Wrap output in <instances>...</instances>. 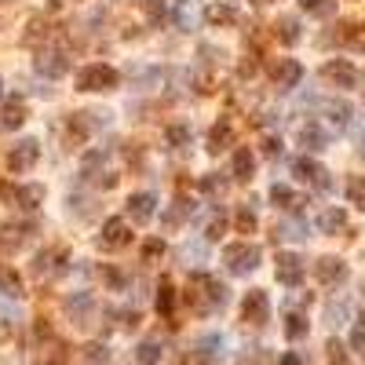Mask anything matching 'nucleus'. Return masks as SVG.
I'll list each match as a JSON object with an SVG mask.
<instances>
[{"mask_svg":"<svg viewBox=\"0 0 365 365\" xmlns=\"http://www.w3.org/2000/svg\"><path fill=\"white\" fill-rule=\"evenodd\" d=\"M33 161H37V143H18V150L8 154V168L11 172H26Z\"/></svg>","mask_w":365,"mask_h":365,"instance_id":"obj_9","label":"nucleus"},{"mask_svg":"<svg viewBox=\"0 0 365 365\" xmlns=\"http://www.w3.org/2000/svg\"><path fill=\"white\" fill-rule=\"evenodd\" d=\"M270 201H274V205H282V208H296V205H299V201H296V194H292L289 186H282V183H277V186L270 190Z\"/></svg>","mask_w":365,"mask_h":365,"instance_id":"obj_18","label":"nucleus"},{"mask_svg":"<svg viewBox=\"0 0 365 365\" xmlns=\"http://www.w3.org/2000/svg\"><path fill=\"white\" fill-rule=\"evenodd\" d=\"M285 365H299V358H296V354H289V358H285Z\"/></svg>","mask_w":365,"mask_h":365,"instance_id":"obj_31","label":"nucleus"},{"mask_svg":"<svg viewBox=\"0 0 365 365\" xmlns=\"http://www.w3.org/2000/svg\"><path fill=\"white\" fill-rule=\"evenodd\" d=\"M314 274H318V282L336 285V282H343V277H347V263H343V260H336V256H325V260H318Z\"/></svg>","mask_w":365,"mask_h":365,"instance_id":"obj_8","label":"nucleus"},{"mask_svg":"<svg viewBox=\"0 0 365 365\" xmlns=\"http://www.w3.org/2000/svg\"><path fill=\"white\" fill-rule=\"evenodd\" d=\"M282 238H307V234H304V223H289V227H282Z\"/></svg>","mask_w":365,"mask_h":365,"instance_id":"obj_25","label":"nucleus"},{"mask_svg":"<svg viewBox=\"0 0 365 365\" xmlns=\"http://www.w3.org/2000/svg\"><path fill=\"white\" fill-rule=\"evenodd\" d=\"M238 227H241V230H252V227H256V216H252L249 208H241V212H238Z\"/></svg>","mask_w":365,"mask_h":365,"instance_id":"obj_26","label":"nucleus"},{"mask_svg":"<svg viewBox=\"0 0 365 365\" xmlns=\"http://www.w3.org/2000/svg\"><path fill=\"white\" fill-rule=\"evenodd\" d=\"M292 172H296V179L314 183L318 190H329V186H333V183H329V172L321 168L318 161H311V157H296V161H292Z\"/></svg>","mask_w":365,"mask_h":365,"instance_id":"obj_6","label":"nucleus"},{"mask_svg":"<svg viewBox=\"0 0 365 365\" xmlns=\"http://www.w3.org/2000/svg\"><path fill=\"white\" fill-rule=\"evenodd\" d=\"M252 4H267V0H252Z\"/></svg>","mask_w":365,"mask_h":365,"instance_id":"obj_33","label":"nucleus"},{"mask_svg":"<svg viewBox=\"0 0 365 365\" xmlns=\"http://www.w3.org/2000/svg\"><path fill=\"white\" fill-rule=\"evenodd\" d=\"M285 336H289V340H299V336H307V318H304V314H289Z\"/></svg>","mask_w":365,"mask_h":365,"instance_id":"obj_20","label":"nucleus"},{"mask_svg":"<svg viewBox=\"0 0 365 365\" xmlns=\"http://www.w3.org/2000/svg\"><path fill=\"white\" fill-rule=\"evenodd\" d=\"M307 15H318V18H329L336 11V0H299Z\"/></svg>","mask_w":365,"mask_h":365,"instance_id":"obj_16","label":"nucleus"},{"mask_svg":"<svg viewBox=\"0 0 365 365\" xmlns=\"http://www.w3.org/2000/svg\"><path fill=\"white\" fill-rule=\"evenodd\" d=\"M277 37H282L285 44H296L299 40V23L296 18H282V23H277Z\"/></svg>","mask_w":365,"mask_h":365,"instance_id":"obj_19","label":"nucleus"},{"mask_svg":"<svg viewBox=\"0 0 365 365\" xmlns=\"http://www.w3.org/2000/svg\"><path fill=\"white\" fill-rule=\"evenodd\" d=\"M351 343H354V351H358V354H365V314H361V321H358V329H354Z\"/></svg>","mask_w":365,"mask_h":365,"instance_id":"obj_23","label":"nucleus"},{"mask_svg":"<svg viewBox=\"0 0 365 365\" xmlns=\"http://www.w3.org/2000/svg\"><path fill=\"white\" fill-rule=\"evenodd\" d=\"M252 172H256V161H252V154L241 146L238 154H234V176L238 179H252Z\"/></svg>","mask_w":365,"mask_h":365,"instance_id":"obj_15","label":"nucleus"},{"mask_svg":"<svg viewBox=\"0 0 365 365\" xmlns=\"http://www.w3.org/2000/svg\"><path fill=\"white\" fill-rule=\"evenodd\" d=\"M183 365H198V361H194V358H186V361H183Z\"/></svg>","mask_w":365,"mask_h":365,"instance_id":"obj_32","label":"nucleus"},{"mask_svg":"<svg viewBox=\"0 0 365 365\" xmlns=\"http://www.w3.org/2000/svg\"><path fill=\"white\" fill-rule=\"evenodd\" d=\"M102 234H106V238H102V245H106V249H114V245H124V241H128V227H124L121 220H110Z\"/></svg>","mask_w":365,"mask_h":365,"instance_id":"obj_14","label":"nucleus"},{"mask_svg":"<svg viewBox=\"0 0 365 365\" xmlns=\"http://www.w3.org/2000/svg\"><path fill=\"white\" fill-rule=\"evenodd\" d=\"M8 124H11V128L23 124V110H18V106H11V110H8Z\"/></svg>","mask_w":365,"mask_h":365,"instance_id":"obj_28","label":"nucleus"},{"mask_svg":"<svg viewBox=\"0 0 365 365\" xmlns=\"http://www.w3.org/2000/svg\"><path fill=\"white\" fill-rule=\"evenodd\" d=\"M299 77H304V66H299L296 59H277L274 66H270V80H274L282 92L296 88V84H299Z\"/></svg>","mask_w":365,"mask_h":365,"instance_id":"obj_5","label":"nucleus"},{"mask_svg":"<svg viewBox=\"0 0 365 365\" xmlns=\"http://www.w3.org/2000/svg\"><path fill=\"white\" fill-rule=\"evenodd\" d=\"M321 77H325L329 84H336V88H358V70L351 66V62L343 59H333L321 66Z\"/></svg>","mask_w":365,"mask_h":365,"instance_id":"obj_2","label":"nucleus"},{"mask_svg":"<svg viewBox=\"0 0 365 365\" xmlns=\"http://www.w3.org/2000/svg\"><path fill=\"white\" fill-rule=\"evenodd\" d=\"M321 110L329 114V121H333L336 128H347V124H351V106H347V102H336V99H329L325 106H321Z\"/></svg>","mask_w":365,"mask_h":365,"instance_id":"obj_12","label":"nucleus"},{"mask_svg":"<svg viewBox=\"0 0 365 365\" xmlns=\"http://www.w3.org/2000/svg\"><path fill=\"white\" fill-rule=\"evenodd\" d=\"M241 318L252 321V325H263V321L270 318V299H267V292L252 289V292L241 299Z\"/></svg>","mask_w":365,"mask_h":365,"instance_id":"obj_4","label":"nucleus"},{"mask_svg":"<svg viewBox=\"0 0 365 365\" xmlns=\"http://www.w3.org/2000/svg\"><path fill=\"white\" fill-rule=\"evenodd\" d=\"M168 307H172V289L164 285V289H161V311H168Z\"/></svg>","mask_w":365,"mask_h":365,"instance_id":"obj_29","label":"nucleus"},{"mask_svg":"<svg viewBox=\"0 0 365 365\" xmlns=\"http://www.w3.org/2000/svg\"><path fill=\"white\" fill-rule=\"evenodd\" d=\"M139 361H146V365L157 361V347H154V343H143V347H139Z\"/></svg>","mask_w":365,"mask_h":365,"instance_id":"obj_24","label":"nucleus"},{"mask_svg":"<svg viewBox=\"0 0 365 365\" xmlns=\"http://www.w3.org/2000/svg\"><path fill=\"white\" fill-rule=\"evenodd\" d=\"M325 351H329V361H333V365H351V358H347V351H343L340 340H329Z\"/></svg>","mask_w":365,"mask_h":365,"instance_id":"obj_21","label":"nucleus"},{"mask_svg":"<svg viewBox=\"0 0 365 365\" xmlns=\"http://www.w3.org/2000/svg\"><path fill=\"white\" fill-rule=\"evenodd\" d=\"M277 146H282V143H277V139H267V143H263V150H267V154H270V157L277 154Z\"/></svg>","mask_w":365,"mask_h":365,"instance_id":"obj_30","label":"nucleus"},{"mask_svg":"<svg viewBox=\"0 0 365 365\" xmlns=\"http://www.w3.org/2000/svg\"><path fill=\"white\" fill-rule=\"evenodd\" d=\"M227 267L230 274H252L256 267H260V249L241 241V245H230L227 249Z\"/></svg>","mask_w":365,"mask_h":365,"instance_id":"obj_1","label":"nucleus"},{"mask_svg":"<svg viewBox=\"0 0 365 365\" xmlns=\"http://www.w3.org/2000/svg\"><path fill=\"white\" fill-rule=\"evenodd\" d=\"M343 223H347V212H343V208H325V212H321V220H318V227L325 234L343 230Z\"/></svg>","mask_w":365,"mask_h":365,"instance_id":"obj_13","label":"nucleus"},{"mask_svg":"<svg viewBox=\"0 0 365 365\" xmlns=\"http://www.w3.org/2000/svg\"><path fill=\"white\" fill-rule=\"evenodd\" d=\"M146 11H150V15H154V18H161V11H164V4H161V0H146Z\"/></svg>","mask_w":365,"mask_h":365,"instance_id":"obj_27","label":"nucleus"},{"mask_svg":"<svg viewBox=\"0 0 365 365\" xmlns=\"http://www.w3.org/2000/svg\"><path fill=\"white\" fill-rule=\"evenodd\" d=\"M347 198H351V205L365 208V176H351V183H347Z\"/></svg>","mask_w":365,"mask_h":365,"instance_id":"obj_17","label":"nucleus"},{"mask_svg":"<svg viewBox=\"0 0 365 365\" xmlns=\"http://www.w3.org/2000/svg\"><path fill=\"white\" fill-rule=\"evenodd\" d=\"M77 84H80V92H106V88L117 84V73L110 66H88L77 77Z\"/></svg>","mask_w":365,"mask_h":365,"instance_id":"obj_3","label":"nucleus"},{"mask_svg":"<svg viewBox=\"0 0 365 365\" xmlns=\"http://www.w3.org/2000/svg\"><path fill=\"white\" fill-rule=\"evenodd\" d=\"M277 282H282V285H299V282H304V260L292 256V252L277 256Z\"/></svg>","mask_w":365,"mask_h":365,"instance_id":"obj_7","label":"nucleus"},{"mask_svg":"<svg viewBox=\"0 0 365 365\" xmlns=\"http://www.w3.org/2000/svg\"><path fill=\"white\" fill-rule=\"evenodd\" d=\"M227 139H230V128H227V124H216V132H212V139H208V150H223Z\"/></svg>","mask_w":365,"mask_h":365,"instance_id":"obj_22","label":"nucleus"},{"mask_svg":"<svg viewBox=\"0 0 365 365\" xmlns=\"http://www.w3.org/2000/svg\"><path fill=\"white\" fill-rule=\"evenodd\" d=\"M128 216H132L136 223H146L150 216H154V194H136L132 201H128Z\"/></svg>","mask_w":365,"mask_h":365,"instance_id":"obj_10","label":"nucleus"},{"mask_svg":"<svg viewBox=\"0 0 365 365\" xmlns=\"http://www.w3.org/2000/svg\"><path fill=\"white\" fill-rule=\"evenodd\" d=\"M299 143H304L307 150H321V146H329V136L321 132V128H318L314 121H311V124L299 128Z\"/></svg>","mask_w":365,"mask_h":365,"instance_id":"obj_11","label":"nucleus"}]
</instances>
